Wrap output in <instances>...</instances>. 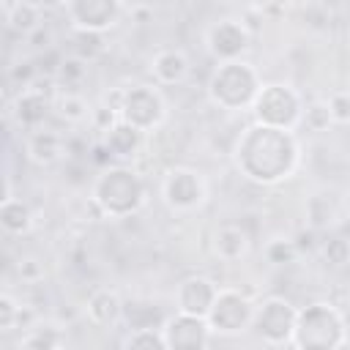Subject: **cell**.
<instances>
[{"mask_svg": "<svg viewBox=\"0 0 350 350\" xmlns=\"http://www.w3.org/2000/svg\"><path fill=\"white\" fill-rule=\"evenodd\" d=\"M232 156L243 178L271 186L293 178L301 161V145L293 129H276L254 120L241 131Z\"/></svg>", "mask_w": 350, "mask_h": 350, "instance_id": "obj_1", "label": "cell"}, {"mask_svg": "<svg viewBox=\"0 0 350 350\" xmlns=\"http://www.w3.org/2000/svg\"><path fill=\"white\" fill-rule=\"evenodd\" d=\"M90 197L104 211V219H126L145 205L148 186L134 167L109 164L96 175Z\"/></svg>", "mask_w": 350, "mask_h": 350, "instance_id": "obj_2", "label": "cell"}, {"mask_svg": "<svg viewBox=\"0 0 350 350\" xmlns=\"http://www.w3.org/2000/svg\"><path fill=\"white\" fill-rule=\"evenodd\" d=\"M260 74L246 60H221L208 79V98L213 107L227 112L252 109V101L260 90Z\"/></svg>", "mask_w": 350, "mask_h": 350, "instance_id": "obj_3", "label": "cell"}, {"mask_svg": "<svg viewBox=\"0 0 350 350\" xmlns=\"http://www.w3.org/2000/svg\"><path fill=\"white\" fill-rule=\"evenodd\" d=\"M347 345V317L331 301H314L298 309L295 331L290 347H345Z\"/></svg>", "mask_w": 350, "mask_h": 350, "instance_id": "obj_4", "label": "cell"}, {"mask_svg": "<svg viewBox=\"0 0 350 350\" xmlns=\"http://www.w3.org/2000/svg\"><path fill=\"white\" fill-rule=\"evenodd\" d=\"M304 96L287 85V82H262L254 101H252V115L257 123L276 126V129H293L304 118Z\"/></svg>", "mask_w": 350, "mask_h": 350, "instance_id": "obj_5", "label": "cell"}, {"mask_svg": "<svg viewBox=\"0 0 350 350\" xmlns=\"http://www.w3.org/2000/svg\"><path fill=\"white\" fill-rule=\"evenodd\" d=\"M159 194L172 213H194L208 202V180L200 170L175 164L161 175Z\"/></svg>", "mask_w": 350, "mask_h": 350, "instance_id": "obj_6", "label": "cell"}, {"mask_svg": "<svg viewBox=\"0 0 350 350\" xmlns=\"http://www.w3.org/2000/svg\"><path fill=\"white\" fill-rule=\"evenodd\" d=\"M295 317L298 309L282 298V295H268L254 304V317H252V331L262 339V345L271 347H284L293 342L295 331Z\"/></svg>", "mask_w": 350, "mask_h": 350, "instance_id": "obj_7", "label": "cell"}, {"mask_svg": "<svg viewBox=\"0 0 350 350\" xmlns=\"http://www.w3.org/2000/svg\"><path fill=\"white\" fill-rule=\"evenodd\" d=\"M120 118L142 131H153L156 126L164 123L167 118V101L159 90V85H131L123 88V98H120Z\"/></svg>", "mask_w": 350, "mask_h": 350, "instance_id": "obj_8", "label": "cell"}, {"mask_svg": "<svg viewBox=\"0 0 350 350\" xmlns=\"http://www.w3.org/2000/svg\"><path fill=\"white\" fill-rule=\"evenodd\" d=\"M254 317V301L243 295L235 287H219V295L208 312V325L219 336H235L246 328H252Z\"/></svg>", "mask_w": 350, "mask_h": 350, "instance_id": "obj_9", "label": "cell"}, {"mask_svg": "<svg viewBox=\"0 0 350 350\" xmlns=\"http://www.w3.org/2000/svg\"><path fill=\"white\" fill-rule=\"evenodd\" d=\"M205 46H208V52H211V57L216 63H221V60H238L252 46V27L243 19L224 16V19L213 22L205 30Z\"/></svg>", "mask_w": 350, "mask_h": 350, "instance_id": "obj_10", "label": "cell"}, {"mask_svg": "<svg viewBox=\"0 0 350 350\" xmlns=\"http://www.w3.org/2000/svg\"><path fill=\"white\" fill-rule=\"evenodd\" d=\"M66 16L74 30L107 33L123 14V0H66Z\"/></svg>", "mask_w": 350, "mask_h": 350, "instance_id": "obj_11", "label": "cell"}, {"mask_svg": "<svg viewBox=\"0 0 350 350\" xmlns=\"http://www.w3.org/2000/svg\"><path fill=\"white\" fill-rule=\"evenodd\" d=\"M161 331L167 339V350H202L211 345V336H213L205 317L186 314V312L170 314L164 320Z\"/></svg>", "mask_w": 350, "mask_h": 350, "instance_id": "obj_12", "label": "cell"}, {"mask_svg": "<svg viewBox=\"0 0 350 350\" xmlns=\"http://www.w3.org/2000/svg\"><path fill=\"white\" fill-rule=\"evenodd\" d=\"M52 96H55V90L36 88V82L27 88H19V93L8 104V115L14 118V123L22 131L41 129L46 123V115L52 112Z\"/></svg>", "mask_w": 350, "mask_h": 350, "instance_id": "obj_13", "label": "cell"}, {"mask_svg": "<svg viewBox=\"0 0 350 350\" xmlns=\"http://www.w3.org/2000/svg\"><path fill=\"white\" fill-rule=\"evenodd\" d=\"M216 295H219V284L213 279H208L202 273H191V276L180 279V284L175 287V312L208 317Z\"/></svg>", "mask_w": 350, "mask_h": 350, "instance_id": "obj_14", "label": "cell"}, {"mask_svg": "<svg viewBox=\"0 0 350 350\" xmlns=\"http://www.w3.org/2000/svg\"><path fill=\"white\" fill-rule=\"evenodd\" d=\"M68 153L66 148V137L55 129H33L25 134V156L36 164V167H52L57 164L63 156Z\"/></svg>", "mask_w": 350, "mask_h": 350, "instance_id": "obj_15", "label": "cell"}, {"mask_svg": "<svg viewBox=\"0 0 350 350\" xmlns=\"http://www.w3.org/2000/svg\"><path fill=\"white\" fill-rule=\"evenodd\" d=\"M211 252L221 262H238L252 252V238L238 224H221L211 235Z\"/></svg>", "mask_w": 350, "mask_h": 350, "instance_id": "obj_16", "label": "cell"}, {"mask_svg": "<svg viewBox=\"0 0 350 350\" xmlns=\"http://www.w3.org/2000/svg\"><path fill=\"white\" fill-rule=\"evenodd\" d=\"M148 71H150V77H153L156 85L170 88V85H180L189 77L191 63H189V57H186L183 49H159L150 57Z\"/></svg>", "mask_w": 350, "mask_h": 350, "instance_id": "obj_17", "label": "cell"}, {"mask_svg": "<svg viewBox=\"0 0 350 350\" xmlns=\"http://www.w3.org/2000/svg\"><path fill=\"white\" fill-rule=\"evenodd\" d=\"M101 142L109 148V153L118 159V161H126V159H137L139 150H142V142H145V131L126 123L123 118L109 126L104 134H101Z\"/></svg>", "mask_w": 350, "mask_h": 350, "instance_id": "obj_18", "label": "cell"}, {"mask_svg": "<svg viewBox=\"0 0 350 350\" xmlns=\"http://www.w3.org/2000/svg\"><path fill=\"white\" fill-rule=\"evenodd\" d=\"M85 314L93 325H115L123 320V298L109 290V287H98L88 295V304H85Z\"/></svg>", "mask_w": 350, "mask_h": 350, "instance_id": "obj_19", "label": "cell"}, {"mask_svg": "<svg viewBox=\"0 0 350 350\" xmlns=\"http://www.w3.org/2000/svg\"><path fill=\"white\" fill-rule=\"evenodd\" d=\"M33 208L22 197H3L0 200V227L5 235H27L33 230Z\"/></svg>", "mask_w": 350, "mask_h": 350, "instance_id": "obj_20", "label": "cell"}, {"mask_svg": "<svg viewBox=\"0 0 350 350\" xmlns=\"http://www.w3.org/2000/svg\"><path fill=\"white\" fill-rule=\"evenodd\" d=\"M41 5L36 0H16V3H5V25L8 30H14L16 36H30L36 27L44 25L41 19Z\"/></svg>", "mask_w": 350, "mask_h": 350, "instance_id": "obj_21", "label": "cell"}, {"mask_svg": "<svg viewBox=\"0 0 350 350\" xmlns=\"http://www.w3.org/2000/svg\"><path fill=\"white\" fill-rule=\"evenodd\" d=\"M52 112H55L60 120H66L68 126H79V123L90 120L93 107L85 101L82 93H77V90H57V88H55V96H52Z\"/></svg>", "mask_w": 350, "mask_h": 350, "instance_id": "obj_22", "label": "cell"}, {"mask_svg": "<svg viewBox=\"0 0 350 350\" xmlns=\"http://www.w3.org/2000/svg\"><path fill=\"white\" fill-rule=\"evenodd\" d=\"M164 320H167V314L150 301H139V298L123 301V323L129 325V331H134V328H161Z\"/></svg>", "mask_w": 350, "mask_h": 350, "instance_id": "obj_23", "label": "cell"}, {"mask_svg": "<svg viewBox=\"0 0 350 350\" xmlns=\"http://www.w3.org/2000/svg\"><path fill=\"white\" fill-rule=\"evenodd\" d=\"M52 79H55L57 90H79L88 79V60L79 55H63Z\"/></svg>", "mask_w": 350, "mask_h": 350, "instance_id": "obj_24", "label": "cell"}, {"mask_svg": "<svg viewBox=\"0 0 350 350\" xmlns=\"http://www.w3.org/2000/svg\"><path fill=\"white\" fill-rule=\"evenodd\" d=\"M298 246H295V238H287V235H273L262 243V257L268 265H290L298 260Z\"/></svg>", "mask_w": 350, "mask_h": 350, "instance_id": "obj_25", "label": "cell"}, {"mask_svg": "<svg viewBox=\"0 0 350 350\" xmlns=\"http://www.w3.org/2000/svg\"><path fill=\"white\" fill-rule=\"evenodd\" d=\"M66 345V334L55 325H38V328H30L22 339H19V347L25 350H55V347H63Z\"/></svg>", "mask_w": 350, "mask_h": 350, "instance_id": "obj_26", "label": "cell"}, {"mask_svg": "<svg viewBox=\"0 0 350 350\" xmlns=\"http://www.w3.org/2000/svg\"><path fill=\"white\" fill-rule=\"evenodd\" d=\"M306 216H309V227H314L320 232L336 221V205L325 194H312L309 205H306Z\"/></svg>", "mask_w": 350, "mask_h": 350, "instance_id": "obj_27", "label": "cell"}, {"mask_svg": "<svg viewBox=\"0 0 350 350\" xmlns=\"http://www.w3.org/2000/svg\"><path fill=\"white\" fill-rule=\"evenodd\" d=\"M120 347L126 350H139V347H148V350H167V339H164V331L161 328H134L123 336Z\"/></svg>", "mask_w": 350, "mask_h": 350, "instance_id": "obj_28", "label": "cell"}, {"mask_svg": "<svg viewBox=\"0 0 350 350\" xmlns=\"http://www.w3.org/2000/svg\"><path fill=\"white\" fill-rule=\"evenodd\" d=\"M104 49H107L104 33H98V30H74V55H79L90 63L98 55H104Z\"/></svg>", "mask_w": 350, "mask_h": 350, "instance_id": "obj_29", "label": "cell"}, {"mask_svg": "<svg viewBox=\"0 0 350 350\" xmlns=\"http://www.w3.org/2000/svg\"><path fill=\"white\" fill-rule=\"evenodd\" d=\"M22 325H25V306L11 293H3L0 295V334H11Z\"/></svg>", "mask_w": 350, "mask_h": 350, "instance_id": "obj_30", "label": "cell"}, {"mask_svg": "<svg viewBox=\"0 0 350 350\" xmlns=\"http://www.w3.org/2000/svg\"><path fill=\"white\" fill-rule=\"evenodd\" d=\"M301 123H304L309 131H328V126L334 123L331 109H328V101H312V104H306Z\"/></svg>", "mask_w": 350, "mask_h": 350, "instance_id": "obj_31", "label": "cell"}, {"mask_svg": "<svg viewBox=\"0 0 350 350\" xmlns=\"http://www.w3.org/2000/svg\"><path fill=\"white\" fill-rule=\"evenodd\" d=\"M320 252L325 257L328 265H345L350 262V241L345 235H331L325 241H320Z\"/></svg>", "mask_w": 350, "mask_h": 350, "instance_id": "obj_32", "label": "cell"}, {"mask_svg": "<svg viewBox=\"0 0 350 350\" xmlns=\"http://www.w3.org/2000/svg\"><path fill=\"white\" fill-rule=\"evenodd\" d=\"M14 271H16V276H19L25 284H38V282H44V276H46L44 262H41L38 257H33V254L19 257L16 265H14Z\"/></svg>", "mask_w": 350, "mask_h": 350, "instance_id": "obj_33", "label": "cell"}, {"mask_svg": "<svg viewBox=\"0 0 350 350\" xmlns=\"http://www.w3.org/2000/svg\"><path fill=\"white\" fill-rule=\"evenodd\" d=\"M8 79H11L16 88L33 85V82L38 79V63H33V60H19V63H14V66L8 68Z\"/></svg>", "mask_w": 350, "mask_h": 350, "instance_id": "obj_34", "label": "cell"}, {"mask_svg": "<svg viewBox=\"0 0 350 350\" xmlns=\"http://www.w3.org/2000/svg\"><path fill=\"white\" fill-rule=\"evenodd\" d=\"M328 109H331L334 123H339V126H350V90H336V93H331V98H328Z\"/></svg>", "mask_w": 350, "mask_h": 350, "instance_id": "obj_35", "label": "cell"}, {"mask_svg": "<svg viewBox=\"0 0 350 350\" xmlns=\"http://www.w3.org/2000/svg\"><path fill=\"white\" fill-rule=\"evenodd\" d=\"M118 120H120V112H118L115 107L104 104V101H101V104H96V107H93V112H90V126H93L96 131H101V134H104L109 126H115Z\"/></svg>", "mask_w": 350, "mask_h": 350, "instance_id": "obj_36", "label": "cell"}, {"mask_svg": "<svg viewBox=\"0 0 350 350\" xmlns=\"http://www.w3.org/2000/svg\"><path fill=\"white\" fill-rule=\"evenodd\" d=\"M88 159H90L93 164H98L101 170H104V167H109V164L115 161V156L109 153V148H107L101 139H98V142H93V145L88 148Z\"/></svg>", "mask_w": 350, "mask_h": 350, "instance_id": "obj_37", "label": "cell"}, {"mask_svg": "<svg viewBox=\"0 0 350 350\" xmlns=\"http://www.w3.org/2000/svg\"><path fill=\"white\" fill-rule=\"evenodd\" d=\"M129 19L137 22V25H148V22H153V5L145 3V0L131 3V8H129Z\"/></svg>", "mask_w": 350, "mask_h": 350, "instance_id": "obj_38", "label": "cell"}, {"mask_svg": "<svg viewBox=\"0 0 350 350\" xmlns=\"http://www.w3.org/2000/svg\"><path fill=\"white\" fill-rule=\"evenodd\" d=\"M295 246H298V252L304 254V252H314V249H320V241H317V230L314 227H306V230H301L298 235H295Z\"/></svg>", "mask_w": 350, "mask_h": 350, "instance_id": "obj_39", "label": "cell"}, {"mask_svg": "<svg viewBox=\"0 0 350 350\" xmlns=\"http://www.w3.org/2000/svg\"><path fill=\"white\" fill-rule=\"evenodd\" d=\"M52 30L46 27V25H41V27H36L30 36H27V41L33 44V46H38V49H52Z\"/></svg>", "mask_w": 350, "mask_h": 350, "instance_id": "obj_40", "label": "cell"}, {"mask_svg": "<svg viewBox=\"0 0 350 350\" xmlns=\"http://www.w3.org/2000/svg\"><path fill=\"white\" fill-rule=\"evenodd\" d=\"M41 8H55V5H66V0H36Z\"/></svg>", "mask_w": 350, "mask_h": 350, "instance_id": "obj_41", "label": "cell"}, {"mask_svg": "<svg viewBox=\"0 0 350 350\" xmlns=\"http://www.w3.org/2000/svg\"><path fill=\"white\" fill-rule=\"evenodd\" d=\"M347 312H350V295H347Z\"/></svg>", "mask_w": 350, "mask_h": 350, "instance_id": "obj_42", "label": "cell"}, {"mask_svg": "<svg viewBox=\"0 0 350 350\" xmlns=\"http://www.w3.org/2000/svg\"><path fill=\"white\" fill-rule=\"evenodd\" d=\"M347 221H350V211H347Z\"/></svg>", "mask_w": 350, "mask_h": 350, "instance_id": "obj_43", "label": "cell"}]
</instances>
